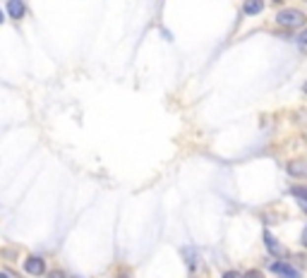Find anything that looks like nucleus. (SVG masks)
Segmentation results:
<instances>
[{
  "instance_id": "f257e3e1",
  "label": "nucleus",
  "mask_w": 307,
  "mask_h": 278,
  "mask_svg": "<svg viewBox=\"0 0 307 278\" xmlns=\"http://www.w3.org/2000/svg\"><path fill=\"white\" fill-rule=\"evenodd\" d=\"M276 24L283 29H303L307 24V15L298 7H283L276 12Z\"/></svg>"
},
{
  "instance_id": "f03ea898",
  "label": "nucleus",
  "mask_w": 307,
  "mask_h": 278,
  "mask_svg": "<svg viewBox=\"0 0 307 278\" xmlns=\"http://www.w3.org/2000/svg\"><path fill=\"white\" fill-rule=\"evenodd\" d=\"M269 271H271V274H273L276 278H303V276H300V271H298V269H295L293 264H288V261H283V259L271 261Z\"/></svg>"
},
{
  "instance_id": "7ed1b4c3",
  "label": "nucleus",
  "mask_w": 307,
  "mask_h": 278,
  "mask_svg": "<svg viewBox=\"0 0 307 278\" xmlns=\"http://www.w3.org/2000/svg\"><path fill=\"white\" fill-rule=\"evenodd\" d=\"M24 274H29V276H43L46 274V259L38 257V254H29L24 259Z\"/></svg>"
},
{
  "instance_id": "20e7f679",
  "label": "nucleus",
  "mask_w": 307,
  "mask_h": 278,
  "mask_svg": "<svg viewBox=\"0 0 307 278\" xmlns=\"http://www.w3.org/2000/svg\"><path fill=\"white\" fill-rule=\"evenodd\" d=\"M264 245H267V249H269V254L273 259H281V257H283V247H281V242L273 238L271 230H264Z\"/></svg>"
},
{
  "instance_id": "39448f33",
  "label": "nucleus",
  "mask_w": 307,
  "mask_h": 278,
  "mask_svg": "<svg viewBox=\"0 0 307 278\" xmlns=\"http://www.w3.org/2000/svg\"><path fill=\"white\" fill-rule=\"evenodd\" d=\"M7 15L15 19V22H19V19L27 15V5H24V0H10V2H7Z\"/></svg>"
},
{
  "instance_id": "423d86ee",
  "label": "nucleus",
  "mask_w": 307,
  "mask_h": 278,
  "mask_svg": "<svg viewBox=\"0 0 307 278\" xmlns=\"http://www.w3.org/2000/svg\"><path fill=\"white\" fill-rule=\"evenodd\" d=\"M286 170H288L290 178H307V163L305 161H290L288 166H286Z\"/></svg>"
},
{
  "instance_id": "0eeeda50",
  "label": "nucleus",
  "mask_w": 307,
  "mask_h": 278,
  "mask_svg": "<svg viewBox=\"0 0 307 278\" xmlns=\"http://www.w3.org/2000/svg\"><path fill=\"white\" fill-rule=\"evenodd\" d=\"M264 0H245L242 2V12L245 15H250V17H254V15H259V12H264Z\"/></svg>"
},
{
  "instance_id": "6e6552de",
  "label": "nucleus",
  "mask_w": 307,
  "mask_h": 278,
  "mask_svg": "<svg viewBox=\"0 0 307 278\" xmlns=\"http://www.w3.org/2000/svg\"><path fill=\"white\" fill-rule=\"evenodd\" d=\"M182 259H185V264H187L190 271H197V249L185 247V249H182Z\"/></svg>"
},
{
  "instance_id": "1a4fd4ad",
  "label": "nucleus",
  "mask_w": 307,
  "mask_h": 278,
  "mask_svg": "<svg viewBox=\"0 0 307 278\" xmlns=\"http://www.w3.org/2000/svg\"><path fill=\"white\" fill-rule=\"evenodd\" d=\"M290 194H293L295 199H300L303 204H307V185H295L290 189Z\"/></svg>"
},
{
  "instance_id": "9d476101",
  "label": "nucleus",
  "mask_w": 307,
  "mask_h": 278,
  "mask_svg": "<svg viewBox=\"0 0 307 278\" xmlns=\"http://www.w3.org/2000/svg\"><path fill=\"white\" fill-rule=\"evenodd\" d=\"M295 43H298V51H300V53H305V56H307V29H303V31L298 34V38H295Z\"/></svg>"
},
{
  "instance_id": "9b49d317",
  "label": "nucleus",
  "mask_w": 307,
  "mask_h": 278,
  "mask_svg": "<svg viewBox=\"0 0 307 278\" xmlns=\"http://www.w3.org/2000/svg\"><path fill=\"white\" fill-rule=\"evenodd\" d=\"M48 278H70V274L63 271V269H53V271L48 274Z\"/></svg>"
},
{
  "instance_id": "f8f14e48",
  "label": "nucleus",
  "mask_w": 307,
  "mask_h": 278,
  "mask_svg": "<svg viewBox=\"0 0 307 278\" xmlns=\"http://www.w3.org/2000/svg\"><path fill=\"white\" fill-rule=\"evenodd\" d=\"M245 278H264V274H262L259 269H250V271L245 274Z\"/></svg>"
},
{
  "instance_id": "ddd939ff",
  "label": "nucleus",
  "mask_w": 307,
  "mask_h": 278,
  "mask_svg": "<svg viewBox=\"0 0 307 278\" xmlns=\"http://www.w3.org/2000/svg\"><path fill=\"white\" fill-rule=\"evenodd\" d=\"M221 278H245V276H240L238 271H226V274H223Z\"/></svg>"
},
{
  "instance_id": "4468645a",
  "label": "nucleus",
  "mask_w": 307,
  "mask_h": 278,
  "mask_svg": "<svg viewBox=\"0 0 307 278\" xmlns=\"http://www.w3.org/2000/svg\"><path fill=\"white\" fill-rule=\"evenodd\" d=\"M300 242H303V247L307 249V225L303 228V235H300Z\"/></svg>"
},
{
  "instance_id": "2eb2a0df",
  "label": "nucleus",
  "mask_w": 307,
  "mask_h": 278,
  "mask_svg": "<svg viewBox=\"0 0 307 278\" xmlns=\"http://www.w3.org/2000/svg\"><path fill=\"white\" fill-rule=\"evenodd\" d=\"M2 22H5V12L0 10V24H2Z\"/></svg>"
},
{
  "instance_id": "dca6fc26",
  "label": "nucleus",
  "mask_w": 307,
  "mask_h": 278,
  "mask_svg": "<svg viewBox=\"0 0 307 278\" xmlns=\"http://www.w3.org/2000/svg\"><path fill=\"white\" fill-rule=\"evenodd\" d=\"M0 278H10L7 276V271H0Z\"/></svg>"
},
{
  "instance_id": "f3484780",
  "label": "nucleus",
  "mask_w": 307,
  "mask_h": 278,
  "mask_svg": "<svg viewBox=\"0 0 307 278\" xmlns=\"http://www.w3.org/2000/svg\"><path fill=\"white\" fill-rule=\"evenodd\" d=\"M305 93H307V84H305Z\"/></svg>"
},
{
  "instance_id": "a211bd4d",
  "label": "nucleus",
  "mask_w": 307,
  "mask_h": 278,
  "mask_svg": "<svg viewBox=\"0 0 307 278\" xmlns=\"http://www.w3.org/2000/svg\"><path fill=\"white\" fill-rule=\"evenodd\" d=\"M120 278H127V276H120Z\"/></svg>"
}]
</instances>
